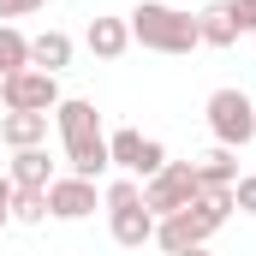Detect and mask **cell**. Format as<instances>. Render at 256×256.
I'll return each mask as SVG.
<instances>
[{"label": "cell", "instance_id": "3", "mask_svg": "<svg viewBox=\"0 0 256 256\" xmlns=\"http://www.w3.org/2000/svg\"><path fill=\"white\" fill-rule=\"evenodd\" d=\"M131 42H143L149 54H191L202 48V36H196V12H179V6H167V0H143V6H131Z\"/></svg>", "mask_w": 256, "mask_h": 256}, {"label": "cell", "instance_id": "20", "mask_svg": "<svg viewBox=\"0 0 256 256\" xmlns=\"http://www.w3.org/2000/svg\"><path fill=\"white\" fill-rule=\"evenodd\" d=\"M232 18H238V36L256 30V0H232Z\"/></svg>", "mask_w": 256, "mask_h": 256}, {"label": "cell", "instance_id": "4", "mask_svg": "<svg viewBox=\"0 0 256 256\" xmlns=\"http://www.w3.org/2000/svg\"><path fill=\"white\" fill-rule=\"evenodd\" d=\"M196 196H202V179H196V161H167L155 179H143V208L155 214V220H167V214H179V208H191Z\"/></svg>", "mask_w": 256, "mask_h": 256}, {"label": "cell", "instance_id": "12", "mask_svg": "<svg viewBox=\"0 0 256 256\" xmlns=\"http://www.w3.org/2000/svg\"><path fill=\"white\" fill-rule=\"evenodd\" d=\"M84 48H90L96 60H120V54L131 48V24H126V18H90Z\"/></svg>", "mask_w": 256, "mask_h": 256}, {"label": "cell", "instance_id": "6", "mask_svg": "<svg viewBox=\"0 0 256 256\" xmlns=\"http://www.w3.org/2000/svg\"><path fill=\"white\" fill-rule=\"evenodd\" d=\"M0 102H6V114H54L66 96H60V78H54V72L24 66V72L0 78Z\"/></svg>", "mask_w": 256, "mask_h": 256}, {"label": "cell", "instance_id": "7", "mask_svg": "<svg viewBox=\"0 0 256 256\" xmlns=\"http://www.w3.org/2000/svg\"><path fill=\"white\" fill-rule=\"evenodd\" d=\"M108 161H114L126 179L143 185V179H155V173L167 167V143H161V137H143V131L126 126V131H114V137H108Z\"/></svg>", "mask_w": 256, "mask_h": 256}, {"label": "cell", "instance_id": "14", "mask_svg": "<svg viewBox=\"0 0 256 256\" xmlns=\"http://www.w3.org/2000/svg\"><path fill=\"white\" fill-rule=\"evenodd\" d=\"M30 66L60 78L66 66H72V36H66V30H42V36H30Z\"/></svg>", "mask_w": 256, "mask_h": 256}, {"label": "cell", "instance_id": "2", "mask_svg": "<svg viewBox=\"0 0 256 256\" xmlns=\"http://www.w3.org/2000/svg\"><path fill=\"white\" fill-rule=\"evenodd\" d=\"M226 214H232V191H202L191 208H179V214L155 220V244H161L167 256L196 250V244H208V238L226 226Z\"/></svg>", "mask_w": 256, "mask_h": 256}, {"label": "cell", "instance_id": "22", "mask_svg": "<svg viewBox=\"0 0 256 256\" xmlns=\"http://www.w3.org/2000/svg\"><path fill=\"white\" fill-rule=\"evenodd\" d=\"M6 226H12V214H6V208H0V232H6Z\"/></svg>", "mask_w": 256, "mask_h": 256}, {"label": "cell", "instance_id": "19", "mask_svg": "<svg viewBox=\"0 0 256 256\" xmlns=\"http://www.w3.org/2000/svg\"><path fill=\"white\" fill-rule=\"evenodd\" d=\"M48 0H0V24H12V18H30V12H42Z\"/></svg>", "mask_w": 256, "mask_h": 256}, {"label": "cell", "instance_id": "9", "mask_svg": "<svg viewBox=\"0 0 256 256\" xmlns=\"http://www.w3.org/2000/svg\"><path fill=\"white\" fill-rule=\"evenodd\" d=\"M108 232H114V244H120V250H143V244H155V214H149L143 202L108 208Z\"/></svg>", "mask_w": 256, "mask_h": 256}, {"label": "cell", "instance_id": "21", "mask_svg": "<svg viewBox=\"0 0 256 256\" xmlns=\"http://www.w3.org/2000/svg\"><path fill=\"white\" fill-rule=\"evenodd\" d=\"M12 191H18V185H12V179L0 173V208H6V214H12Z\"/></svg>", "mask_w": 256, "mask_h": 256}, {"label": "cell", "instance_id": "23", "mask_svg": "<svg viewBox=\"0 0 256 256\" xmlns=\"http://www.w3.org/2000/svg\"><path fill=\"white\" fill-rule=\"evenodd\" d=\"M179 256H208V250H202V244H196V250H179Z\"/></svg>", "mask_w": 256, "mask_h": 256}, {"label": "cell", "instance_id": "18", "mask_svg": "<svg viewBox=\"0 0 256 256\" xmlns=\"http://www.w3.org/2000/svg\"><path fill=\"white\" fill-rule=\"evenodd\" d=\"M232 208L238 214H256V173H238L232 179Z\"/></svg>", "mask_w": 256, "mask_h": 256}, {"label": "cell", "instance_id": "10", "mask_svg": "<svg viewBox=\"0 0 256 256\" xmlns=\"http://www.w3.org/2000/svg\"><path fill=\"white\" fill-rule=\"evenodd\" d=\"M6 179H12L18 191H48V185H54V161H48V149H42V143H36V149H12Z\"/></svg>", "mask_w": 256, "mask_h": 256}, {"label": "cell", "instance_id": "11", "mask_svg": "<svg viewBox=\"0 0 256 256\" xmlns=\"http://www.w3.org/2000/svg\"><path fill=\"white\" fill-rule=\"evenodd\" d=\"M196 36H202V48H232V42H238L232 0H208V6L196 12Z\"/></svg>", "mask_w": 256, "mask_h": 256}, {"label": "cell", "instance_id": "8", "mask_svg": "<svg viewBox=\"0 0 256 256\" xmlns=\"http://www.w3.org/2000/svg\"><path fill=\"white\" fill-rule=\"evenodd\" d=\"M48 214L54 220H90L96 214V179H78V173H66L48 185Z\"/></svg>", "mask_w": 256, "mask_h": 256}, {"label": "cell", "instance_id": "17", "mask_svg": "<svg viewBox=\"0 0 256 256\" xmlns=\"http://www.w3.org/2000/svg\"><path fill=\"white\" fill-rule=\"evenodd\" d=\"M12 220L18 226H42L48 220V191H12Z\"/></svg>", "mask_w": 256, "mask_h": 256}, {"label": "cell", "instance_id": "13", "mask_svg": "<svg viewBox=\"0 0 256 256\" xmlns=\"http://www.w3.org/2000/svg\"><path fill=\"white\" fill-rule=\"evenodd\" d=\"M196 179H202V191H232V179H238V149H208V155H196Z\"/></svg>", "mask_w": 256, "mask_h": 256}, {"label": "cell", "instance_id": "5", "mask_svg": "<svg viewBox=\"0 0 256 256\" xmlns=\"http://www.w3.org/2000/svg\"><path fill=\"white\" fill-rule=\"evenodd\" d=\"M202 114H208V131H214L220 149H244L256 137V102L244 90H214V96L202 102Z\"/></svg>", "mask_w": 256, "mask_h": 256}, {"label": "cell", "instance_id": "15", "mask_svg": "<svg viewBox=\"0 0 256 256\" xmlns=\"http://www.w3.org/2000/svg\"><path fill=\"white\" fill-rule=\"evenodd\" d=\"M48 137V114H0V143L6 149H36Z\"/></svg>", "mask_w": 256, "mask_h": 256}, {"label": "cell", "instance_id": "1", "mask_svg": "<svg viewBox=\"0 0 256 256\" xmlns=\"http://www.w3.org/2000/svg\"><path fill=\"white\" fill-rule=\"evenodd\" d=\"M54 126H60V143H66V167H72L78 179H102V173L114 167V161H108V131H102L96 102L66 96L60 108H54Z\"/></svg>", "mask_w": 256, "mask_h": 256}, {"label": "cell", "instance_id": "16", "mask_svg": "<svg viewBox=\"0 0 256 256\" xmlns=\"http://www.w3.org/2000/svg\"><path fill=\"white\" fill-rule=\"evenodd\" d=\"M24 66H30V36L12 30V24H0V78H12Z\"/></svg>", "mask_w": 256, "mask_h": 256}]
</instances>
